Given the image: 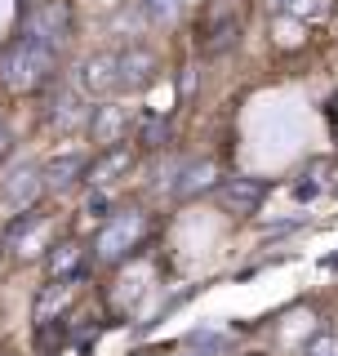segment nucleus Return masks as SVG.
Instances as JSON below:
<instances>
[{"instance_id": "nucleus-13", "label": "nucleus", "mask_w": 338, "mask_h": 356, "mask_svg": "<svg viewBox=\"0 0 338 356\" xmlns=\"http://www.w3.org/2000/svg\"><path fill=\"white\" fill-rule=\"evenodd\" d=\"M85 165H89V156L72 152V156H58V161H49L40 174H45V183H49V187H72L76 178H85Z\"/></svg>"}, {"instance_id": "nucleus-8", "label": "nucleus", "mask_w": 338, "mask_h": 356, "mask_svg": "<svg viewBox=\"0 0 338 356\" xmlns=\"http://www.w3.org/2000/svg\"><path fill=\"white\" fill-rule=\"evenodd\" d=\"M156 54L143 49V44H129V49L116 54V72H120V89H147L156 81Z\"/></svg>"}, {"instance_id": "nucleus-19", "label": "nucleus", "mask_w": 338, "mask_h": 356, "mask_svg": "<svg viewBox=\"0 0 338 356\" xmlns=\"http://www.w3.org/2000/svg\"><path fill=\"white\" fill-rule=\"evenodd\" d=\"M330 9H334V0H289V14L303 22H321Z\"/></svg>"}, {"instance_id": "nucleus-23", "label": "nucleus", "mask_w": 338, "mask_h": 356, "mask_svg": "<svg viewBox=\"0 0 338 356\" xmlns=\"http://www.w3.org/2000/svg\"><path fill=\"white\" fill-rule=\"evenodd\" d=\"M191 343H196V339H191ZM196 348L200 352H187V356H214V348H205V343H196Z\"/></svg>"}, {"instance_id": "nucleus-26", "label": "nucleus", "mask_w": 338, "mask_h": 356, "mask_svg": "<svg viewBox=\"0 0 338 356\" xmlns=\"http://www.w3.org/2000/svg\"><path fill=\"white\" fill-rule=\"evenodd\" d=\"M129 356H156V352H129Z\"/></svg>"}, {"instance_id": "nucleus-14", "label": "nucleus", "mask_w": 338, "mask_h": 356, "mask_svg": "<svg viewBox=\"0 0 338 356\" xmlns=\"http://www.w3.org/2000/svg\"><path fill=\"white\" fill-rule=\"evenodd\" d=\"M40 187H45V174H40V170H18V174L5 183V196L14 200V205H22V200H27V209H36Z\"/></svg>"}, {"instance_id": "nucleus-1", "label": "nucleus", "mask_w": 338, "mask_h": 356, "mask_svg": "<svg viewBox=\"0 0 338 356\" xmlns=\"http://www.w3.org/2000/svg\"><path fill=\"white\" fill-rule=\"evenodd\" d=\"M54 63H58V54L18 31V40H9L5 54H0V81H5V89H14V94H31V89L49 85Z\"/></svg>"}, {"instance_id": "nucleus-5", "label": "nucleus", "mask_w": 338, "mask_h": 356, "mask_svg": "<svg viewBox=\"0 0 338 356\" xmlns=\"http://www.w3.org/2000/svg\"><path fill=\"white\" fill-rule=\"evenodd\" d=\"M76 89L94 103V98H107L120 89V72H116V54H94V58L81 63L76 72Z\"/></svg>"}, {"instance_id": "nucleus-21", "label": "nucleus", "mask_w": 338, "mask_h": 356, "mask_svg": "<svg viewBox=\"0 0 338 356\" xmlns=\"http://www.w3.org/2000/svg\"><path fill=\"white\" fill-rule=\"evenodd\" d=\"M303 356H338V334H321V339H312Z\"/></svg>"}, {"instance_id": "nucleus-15", "label": "nucleus", "mask_w": 338, "mask_h": 356, "mask_svg": "<svg viewBox=\"0 0 338 356\" xmlns=\"http://www.w3.org/2000/svg\"><path fill=\"white\" fill-rule=\"evenodd\" d=\"M169 138H174V125H169L165 116H147V120L138 125V147H147V152L169 147Z\"/></svg>"}, {"instance_id": "nucleus-10", "label": "nucleus", "mask_w": 338, "mask_h": 356, "mask_svg": "<svg viewBox=\"0 0 338 356\" xmlns=\"http://www.w3.org/2000/svg\"><path fill=\"white\" fill-rule=\"evenodd\" d=\"M76 285H81V276H63V281H49L45 285V294L36 298V325H49L54 321V307H67L76 298Z\"/></svg>"}, {"instance_id": "nucleus-24", "label": "nucleus", "mask_w": 338, "mask_h": 356, "mask_svg": "<svg viewBox=\"0 0 338 356\" xmlns=\"http://www.w3.org/2000/svg\"><path fill=\"white\" fill-rule=\"evenodd\" d=\"M9 152V134H5V125H0V156Z\"/></svg>"}, {"instance_id": "nucleus-16", "label": "nucleus", "mask_w": 338, "mask_h": 356, "mask_svg": "<svg viewBox=\"0 0 338 356\" xmlns=\"http://www.w3.org/2000/svg\"><path fill=\"white\" fill-rule=\"evenodd\" d=\"M76 267H81V245H72V241H67V245H54V259H49L54 281H63L67 272H72V276H81Z\"/></svg>"}, {"instance_id": "nucleus-6", "label": "nucleus", "mask_w": 338, "mask_h": 356, "mask_svg": "<svg viewBox=\"0 0 338 356\" xmlns=\"http://www.w3.org/2000/svg\"><path fill=\"white\" fill-rule=\"evenodd\" d=\"M214 196H218V205L227 209V214L250 218V214H258V205L267 200V183H263V178H223Z\"/></svg>"}, {"instance_id": "nucleus-11", "label": "nucleus", "mask_w": 338, "mask_h": 356, "mask_svg": "<svg viewBox=\"0 0 338 356\" xmlns=\"http://www.w3.org/2000/svg\"><path fill=\"white\" fill-rule=\"evenodd\" d=\"M81 89H58V98L49 103V125L58 129H76L81 120H89V107H81Z\"/></svg>"}, {"instance_id": "nucleus-7", "label": "nucleus", "mask_w": 338, "mask_h": 356, "mask_svg": "<svg viewBox=\"0 0 338 356\" xmlns=\"http://www.w3.org/2000/svg\"><path fill=\"white\" fill-rule=\"evenodd\" d=\"M129 165H134V147H129V143H116V147H103L98 156H89V165H85V183L103 192V187H107V183H116V178L125 174Z\"/></svg>"}, {"instance_id": "nucleus-2", "label": "nucleus", "mask_w": 338, "mask_h": 356, "mask_svg": "<svg viewBox=\"0 0 338 356\" xmlns=\"http://www.w3.org/2000/svg\"><path fill=\"white\" fill-rule=\"evenodd\" d=\"M72 27H76V18H72L67 0H27V9H22V36H31L54 54L67 44Z\"/></svg>"}, {"instance_id": "nucleus-20", "label": "nucleus", "mask_w": 338, "mask_h": 356, "mask_svg": "<svg viewBox=\"0 0 338 356\" xmlns=\"http://www.w3.org/2000/svg\"><path fill=\"white\" fill-rule=\"evenodd\" d=\"M178 9H183V0H143V14L152 22H174Z\"/></svg>"}, {"instance_id": "nucleus-25", "label": "nucleus", "mask_w": 338, "mask_h": 356, "mask_svg": "<svg viewBox=\"0 0 338 356\" xmlns=\"http://www.w3.org/2000/svg\"><path fill=\"white\" fill-rule=\"evenodd\" d=\"M267 5H272V9H285V5H289V0H267Z\"/></svg>"}, {"instance_id": "nucleus-9", "label": "nucleus", "mask_w": 338, "mask_h": 356, "mask_svg": "<svg viewBox=\"0 0 338 356\" xmlns=\"http://www.w3.org/2000/svg\"><path fill=\"white\" fill-rule=\"evenodd\" d=\"M89 138L98 143V147H116V143H125V111L120 107H111V103H103V107H89Z\"/></svg>"}, {"instance_id": "nucleus-12", "label": "nucleus", "mask_w": 338, "mask_h": 356, "mask_svg": "<svg viewBox=\"0 0 338 356\" xmlns=\"http://www.w3.org/2000/svg\"><path fill=\"white\" fill-rule=\"evenodd\" d=\"M214 178H218V165L214 161H191L178 170V178L169 187H174V196H196V192H205V187H214Z\"/></svg>"}, {"instance_id": "nucleus-22", "label": "nucleus", "mask_w": 338, "mask_h": 356, "mask_svg": "<svg viewBox=\"0 0 338 356\" xmlns=\"http://www.w3.org/2000/svg\"><path fill=\"white\" fill-rule=\"evenodd\" d=\"M107 205H111V200H107L103 192H94V196L85 200V214H89V218H103V222H107V218H111V214H107Z\"/></svg>"}, {"instance_id": "nucleus-17", "label": "nucleus", "mask_w": 338, "mask_h": 356, "mask_svg": "<svg viewBox=\"0 0 338 356\" xmlns=\"http://www.w3.org/2000/svg\"><path fill=\"white\" fill-rule=\"evenodd\" d=\"M325 174H330V165H325V161H316L312 170H303V178L294 183V200H316L321 187H325Z\"/></svg>"}, {"instance_id": "nucleus-3", "label": "nucleus", "mask_w": 338, "mask_h": 356, "mask_svg": "<svg viewBox=\"0 0 338 356\" xmlns=\"http://www.w3.org/2000/svg\"><path fill=\"white\" fill-rule=\"evenodd\" d=\"M147 241V214L143 209H120L103 222V232L94 236V259L98 263H120L134 245Z\"/></svg>"}, {"instance_id": "nucleus-18", "label": "nucleus", "mask_w": 338, "mask_h": 356, "mask_svg": "<svg viewBox=\"0 0 338 356\" xmlns=\"http://www.w3.org/2000/svg\"><path fill=\"white\" fill-rule=\"evenodd\" d=\"M36 222H40V209H22V214L5 227V250H18V241H27Z\"/></svg>"}, {"instance_id": "nucleus-4", "label": "nucleus", "mask_w": 338, "mask_h": 356, "mask_svg": "<svg viewBox=\"0 0 338 356\" xmlns=\"http://www.w3.org/2000/svg\"><path fill=\"white\" fill-rule=\"evenodd\" d=\"M236 40H241V9H236V0H209L205 14H200V54H209V58H218V54L236 49Z\"/></svg>"}]
</instances>
